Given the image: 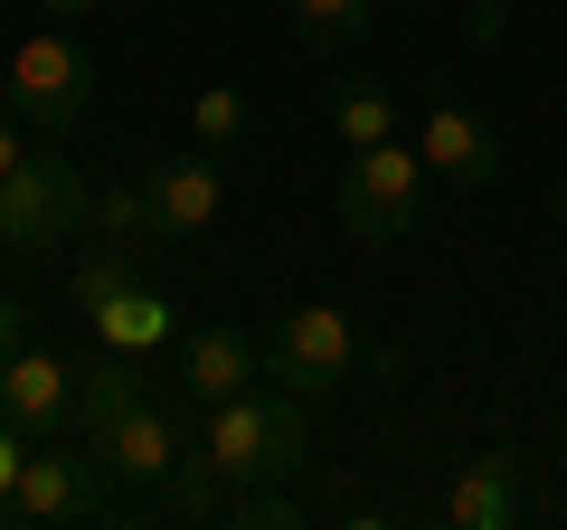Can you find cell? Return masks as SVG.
<instances>
[{
  "label": "cell",
  "instance_id": "cell-21",
  "mask_svg": "<svg viewBox=\"0 0 567 530\" xmlns=\"http://www.w3.org/2000/svg\"><path fill=\"white\" fill-rule=\"evenodd\" d=\"M20 465H29V436L10 427V417H0V502H10V492H20Z\"/></svg>",
  "mask_w": 567,
  "mask_h": 530
},
{
  "label": "cell",
  "instance_id": "cell-8",
  "mask_svg": "<svg viewBox=\"0 0 567 530\" xmlns=\"http://www.w3.org/2000/svg\"><path fill=\"white\" fill-rule=\"evenodd\" d=\"M142 208H152V237H208L227 208V171L218 152H181V162L142 171Z\"/></svg>",
  "mask_w": 567,
  "mask_h": 530
},
{
  "label": "cell",
  "instance_id": "cell-27",
  "mask_svg": "<svg viewBox=\"0 0 567 530\" xmlns=\"http://www.w3.org/2000/svg\"><path fill=\"white\" fill-rule=\"evenodd\" d=\"M388 10H398V0H388ZM416 10H425V0H416Z\"/></svg>",
  "mask_w": 567,
  "mask_h": 530
},
{
  "label": "cell",
  "instance_id": "cell-14",
  "mask_svg": "<svg viewBox=\"0 0 567 530\" xmlns=\"http://www.w3.org/2000/svg\"><path fill=\"white\" fill-rule=\"evenodd\" d=\"M379 10H388V0H284V29H293V48L331 58V48H360L369 39Z\"/></svg>",
  "mask_w": 567,
  "mask_h": 530
},
{
  "label": "cell",
  "instance_id": "cell-19",
  "mask_svg": "<svg viewBox=\"0 0 567 530\" xmlns=\"http://www.w3.org/2000/svg\"><path fill=\"white\" fill-rule=\"evenodd\" d=\"M85 227H104V237H133V227H152V208H142V181H133V190H104Z\"/></svg>",
  "mask_w": 567,
  "mask_h": 530
},
{
  "label": "cell",
  "instance_id": "cell-25",
  "mask_svg": "<svg viewBox=\"0 0 567 530\" xmlns=\"http://www.w3.org/2000/svg\"><path fill=\"white\" fill-rule=\"evenodd\" d=\"M548 218H558V237H567V190H558V208H548Z\"/></svg>",
  "mask_w": 567,
  "mask_h": 530
},
{
  "label": "cell",
  "instance_id": "cell-10",
  "mask_svg": "<svg viewBox=\"0 0 567 530\" xmlns=\"http://www.w3.org/2000/svg\"><path fill=\"white\" fill-rule=\"evenodd\" d=\"M416 152H425V171H435V181H454V190H492V181H502V133H492L473 104H454V95L425 104Z\"/></svg>",
  "mask_w": 567,
  "mask_h": 530
},
{
  "label": "cell",
  "instance_id": "cell-4",
  "mask_svg": "<svg viewBox=\"0 0 567 530\" xmlns=\"http://www.w3.org/2000/svg\"><path fill=\"white\" fill-rule=\"evenodd\" d=\"M85 218H95V190H85V171L58 162V152H29V162L0 181V246H10V256H58L66 237H85Z\"/></svg>",
  "mask_w": 567,
  "mask_h": 530
},
{
  "label": "cell",
  "instance_id": "cell-18",
  "mask_svg": "<svg viewBox=\"0 0 567 530\" xmlns=\"http://www.w3.org/2000/svg\"><path fill=\"white\" fill-rule=\"evenodd\" d=\"M123 285H133V265H123V256H85V265H76V304H85V313H104Z\"/></svg>",
  "mask_w": 567,
  "mask_h": 530
},
{
  "label": "cell",
  "instance_id": "cell-23",
  "mask_svg": "<svg viewBox=\"0 0 567 530\" xmlns=\"http://www.w3.org/2000/svg\"><path fill=\"white\" fill-rule=\"evenodd\" d=\"M48 20H85V10H114V0H39Z\"/></svg>",
  "mask_w": 567,
  "mask_h": 530
},
{
  "label": "cell",
  "instance_id": "cell-7",
  "mask_svg": "<svg viewBox=\"0 0 567 530\" xmlns=\"http://www.w3.org/2000/svg\"><path fill=\"white\" fill-rule=\"evenodd\" d=\"M95 455L114 465V483H171V473H189L199 446H189V427L162 408V398H133V408L95 436Z\"/></svg>",
  "mask_w": 567,
  "mask_h": 530
},
{
  "label": "cell",
  "instance_id": "cell-13",
  "mask_svg": "<svg viewBox=\"0 0 567 530\" xmlns=\"http://www.w3.org/2000/svg\"><path fill=\"white\" fill-rule=\"evenodd\" d=\"M445 521L454 530H511V521H520V455H483V465H464V483L445 492Z\"/></svg>",
  "mask_w": 567,
  "mask_h": 530
},
{
  "label": "cell",
  "instance_id": "cell-3",
  "mask_svg": "<svg viewBox=\"0 0 567 530\" xmlns=\"http://www.w3.org/2000/svg\"><path fill=\"white\" fill-rule=\"evenodd\" d=\"M114 511V465H104L95 446H58V436H39L20 465V492L0 502V521L20 530H76V521H104Z\"/></svg>",
  "mask_w": 567,
  "mask_h": 530
},
{
  "label": "cell",
  "instance_id": "cell-1",
  "mask_svg": "<svg viewBox=\"0 0 567 530\" xmlns=\"http://www.w3.org/2000/svg\"><path fill=\"white\" fill-rule=\"evenodd\" d=\"M303 408L312 398H293V388H275V398H218V408H199V465H189V492L208 483H284V473L303 465Z\"/></svg>",
  "mask_w": 567,
  "mask_h": 530
},
{
  "label": "cell",
  "instance_id": "cell-20",
  "mask_svg": "<svg viewBox=\"0 0 567 530\" xmlns=\"http://www.w3.org/2000/svg\"><path fill=\"white\" fill-rule=\"evenodd\" d=\"M511 20H520V0H464V39H473V48H492Z\"/></svg>",
  "mask_w": 567,
  "mask_h": 530
},
{
  "label": "cell",
  "instance_id": "cell-12",
  "mask_svg": "<svg viewBox=\"0 0 567 530\" xmlns=\"http://www.w3.org/2000/svg\"><path fill=\"white\" fill-rule=\"evenodd\" d=\"M133 398H152V379H142V350H95V360L76 369V436L95 446V436L114 427Z\"/></svg>",
  "mask_w": 567,
  "mask_h": 530
},
{
  "label": "cell",
  "instance_id": "cell-17",
  "mask_svg": "<svg viewBox=\"0 0 567 530\" xmlns=\"http://www.w3.org/2000/svg\"><path fill=\"white\" fill-rule=\"evenodd\" d=\"M331 133H341L350 152H369V143H388V133H398V95H379V85H350V95L331 104Z\"/></svg>",
  "mask_w": 567,
  "mask_h": 530
},
{
  "label": "cell",
  "instance_id": "cell-26",
  "mask_svg": "<svg viewBox=\"0 0 567 530\" xmlns=\"http://www.w3.org/2000/svg\"><path fill=\"white\" fill-rule=\"evenodd\" d=\"M114 10H152V0H114Z\"/></svg>",
  "mask_w": 567,
  "mask_h": 530
},
{
  "label": "cell",
  "instance_id": "cell-15",
  "mask_svg": "<svg viewBox=\"0 0 567 530\" xmlns=\"http://www.w3.org/2000/svg\"><path fill=\"white\" fill-rule=\"evenodd\" d=\"M95 342H104V350H152V342H171V294H152V285L133 275V285L95 313Z\"/></svg>",
  "mask_w": 567,
  "mask_h": 530
},
{
  "label": "cell",
  "instance_id": "cell-24",
  "mask_svg": "<svg viewBox=\"0 0 567 530\" xmlns=\"http://www.w3.org/2000/svg\"><path fill=\"white\" fill-rule=\"evenodd\" d=\"M10 350H20V304L0 294V360H10Z\"/></svg>",
  "mask_w": 567,
  "mask_h": 530
},
{
  "label": "cell",
  "instance_id": "cell-16",
  "mask_svg": "<svg viewBox=\"0 0 567 530\" xmlns=\"http://www.w3.org/2000/svg\"><path fill=\"white\" fill-rule=\"evenodd\" d=\"M189 133H199V152H237L246 133H256V104L237 95V85H199V95H189Z\"/></svg>",
  "mask_w": 567,
  "mask_h": 530
},
{
  "label": "cell",
  "instance_id": "cell-2",
  "mask_svg": "<svg viewBox=\"0 0 567 530\" xmlns=\"http://www.w3.org/2000/svg\"><path fill=\"white\" fill-rule=\"evenodd\" d=\"M425 152L416 143H369V152H350L341 162V190H331V218L350 227L360 246H398V237H416L425 227Z\"/></svg>",
  "mask_w": 567,
  "mask_h": 530
},
{
  "label": "cell",
  "instance_id": "cell-5",
  "mask_svg": "<svg viewBox=\"0 0 567 530\" xmlns=\"http://www.w3.org/2000/svg\"><path fill=\"white\" fill-rule=\"evenodd\" d=\"M0 85H10V104H20V123H39V133H76V123L95 114V58H85L66 29L20 39Z\"/></svg>",
  "mask_w": 567,
  "mask_h": 530
},
{
  "label": "cell",
  "instance_id": "cell-6",
  "mask_svg": "<svg viewBox=\"0 0 567 530\" xmlns=\"http://www.w3.org/2000/svg\"><path fill=\"white\" fill-rule=\"evenodd\" d=\"M350 360H360V332H350V313H331V304L284 313L275 342H265V379L293 388V398H331V388L350 379Z\"/></svg>",
  "mask_w": 567,
  "mask_h": 530
},
{
  "label": "cell",
  "instance_id": "cell-11",
  "mask_svg": "<svg viewBox=\"0 0 567 530\" xmlns=\"http://www.w3.org/2000/svg\"><path fill=\"white\" fill-rule=\"evenodd\" d=\"M256 369H265V342H246V332H227V323H199V332H181V398L189 408H218V398H246L256 388Z\"/></svg>",
  "mask_w": 567,
  "mask_h": 530
},
{
  "label": "cell",
  "instance_id": "cell-22",
  "mask_svg": "<svg viewBox=\"0 0 567 530\" xmlns=\"http://www.w3.org/2000/svg\"><path fill=\"white\" fill-rule=\"evenodd\" d=\"M20 162H29V152H20V123L0 114V181H10V171H20Z\"/></svg>",
  "mask_w": 567,
  "mask_h": 530
},
{
  "label": "cell",
  "instance_id": "cell-9",
  "mask_svg": "<svg viewBox=\"0 0 567 530\" xmlns=\"http://www.w3.org/2000/svg\"><path fill=\"white\" fill-rule=\"evenodd\" d=\"M0 417L20 436H66L76 427V369L58 360V350L20 342L10 360H0Z\"/></svg>",
  "mask_w": 567,
  "mask_h": 530
}]
</instances>
